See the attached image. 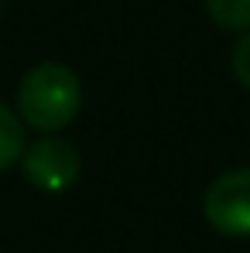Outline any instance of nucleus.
Instances as JSON below:
<instances>
[{
  "label": "nucleus",
  "mask_w": 250,
  "mask_h": 253,
  "mask_svg": "<svg viewBox=\"0 0 250 253\" xmlns=\"http://www.w3.org/2000/svg\"><path fill=\"white\" fill-rule=\"evenodd\" d=\"M83 106V85L79 76L62 62H42L17 85V117L21 124L42 133H55L76 120Z\"/></svg>",
  "instance_id": "f257e3e1"
},
{
  "label": "nucleus",
  "mask_w": 250,
  "mask_h": 253,
  "mask_svg": "<svg viewBox=\"0 0 250 253\" xmlns=\"http://www.w3.org/2000/svg\"><path fill=\"white\" fill-rule=\"evenodd\" d=\"M21 171L24 178L48 195H58L65 188H72L79 181V171H83V158L76 151V144L62 140V137H42V140H31L21 154Z\"/></svg>",
  "instance_id": "f03ea898"
},
{
  "label": "nucleus",
  "mask_w": 250,
  "mask_h": 253,
  "mask_svg": "<svg viewBox=\"0 0 250 253\" xmlns=\"http://www.w3.org/2000/svg\"><path fill=\"white\" fill-rule=\"evenodd\" d=\"M206 222L230 240L250 236V168H237L219 174L202 195Z\"/></svg>",
  "instance_id": "7ed1b4c3"
},
{
  "label": "nucleus",
  "mask_w": 250,
  "mask_h": 253,
  "mask_svg": "<svg viewBox=\"0 0 250 253\" xmlns=\"http://www.w3.org/2000/svg\"><path fill=\"white\" fill-rule=\"evenodd\" d=\"M24 147L28 144H24V124H21V117L0 103V171L14 168L21 161Z\"/></svg>",
  "instance_id": "20e7f679"
},
{
  "label": "nucleus",
  "mask_w": 250,
  "mask_h": 253,
  "mask_svg": "<svg viewBox=\"0 0 250 253\" xmlns=\"http://www.w3.org/2000/svg\"><path fill=\"white\" fill-rule=\"evenodd\" d=\"M223 31H250V0H202Z\"/></svg>",
  "instance_id": "39448f33"
},
{
  "label": "nucleus",
  "mask_w": 250,
  "mask_h": 253,
  "mask_svg": "<svg viewBox=\"0 0 250 253\" xmlns=\"http://www.w3.org/2000/svg\"><path fill=\"white\" fill-rule=\"evenodd\" d=\"M230 65H233V76H237V83L244 85V89H250V31H244V38L237 42Z\"/></svg>",
  "instance_id": "423d86ee"
}]
</instances>
